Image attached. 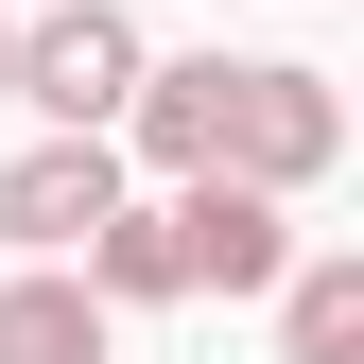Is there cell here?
Listing matches in <instances>:
<instances>
[{
  "label": "cell",
  "instance_id": "6da1fadb",
  "mask_svg": "<svg viewBox=\"0 0 364 364\" xmlns=\"http://www.w3.org/2000/svg\"><path fill=\"white\" fill-rule=\"evenodd\" d=\"M139 70H156V53H139V18H122V0H35V18H18V70H0V105H35L53 139H105Z\"/></svg>",
  "mask_w": 364,
  "mask_h": 364
},
{
  "label": "cell",
  "instance_id": "7a4b0ae2",
  "mask_svg": "<svg viewBox=\"0 0 364 364\" xmlns=\"http://www.w3.org/2000/svg\"><path fill=\"white\" fill-rule=\"evenodd\" d=\"M347 156V105H330V70H225V156L208 173H243V191H312V173Z\"/></svg>",
  "mask_w": 364,
  "mask_h": 364
},
{
  "label": "cell",
  "instance_id": "3957f363",
  "mask_svg": "<svg viewBox=\"0 0 364 364\" xmlns=\"http://www.w3.org/2000/svg\"><path fill=\"white\" fill-rule=\"evenodd\" d=\"M173 278H191V295H278V278H295L278 191H243V173H191V191H173Z\"/></svg>",
  "mask_w": 364,
  "mask_h": 364
},
{
  "label": "cell",
  "instance_id": "277c9868",
  "mask_svg": "<svg viewBox=\"0 0 364 364\" xmlns=\"http://www.w3.org/2000/svg\"><path fill=\"white\" fill-rule=\"evenodd\" d=\"M122 208V139H35L0 173V243L18 260H87V225Z\"/></svg>",
  "mask_w": 364,
  "mask_h": 364
},
{
  "label": "cell",
  "instance_id": "5b68a950",
  "mask_svg": "<svg viewBox=\"0 0 364 364\" xmlns=\"http://www.w3.org/2000/svg\"><path fill=\"white\" fill-rule=\"evenodd\" d=\"M122 122H139V156H156V173H208V156H225V53L139 70V87H122Z\"/></svg>",
  "mask_w": 364,
  "mask_h": 364
},
{
  "label": "cell",
  "instance_id": "8992f818",
  "mask_svg": "<svg viewBox=\"0 0 364 364\" xmlns=\"http://www.w3.org/2000/svg\"><path fill=\"white\" fill-rule=\"evenodd\" d=\"M0 364H105V295H87L70 260H35V278L0 295Z\"/></svg>",
  "mask_w": 364,
  "mask_h": 364
},
{
  "label": "cell",
  "instance_id": "52a82bcc",
  "mask_svg": "<svg viewBox=\"0 0 364 364\" xmlns=\"http://www.w3.org/2000/svg\"><path fill=\"white\" fill-rule=\"evenodd\" d=\"M278 347L295 364H364V260H295L278 278Z\"/></svg>",
  "mask_w": 364,
  "mask_h": 364
},
{
  "label": "cell",
  "instance_id": "ba28073f",
  "mask_svg": "<svg viewBox=\"0 0 364 364\" xmlns=\"http://www.w3.org/2000/svg\"><path fill=\"white\" fill-rule=\"evenodd\" d=\"M0 70H18V18H0Z\"/></svg>",
  "mask_w": 364,
  "mask_h": 364
}]
</instances>
